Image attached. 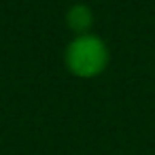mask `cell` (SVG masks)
Masks as SVG:
<instances>
[{
    "label": "cell",
    "mask_w": 155,
    "mask_h": 155,
    "mask_svg": "<svg viewBox=\"0 0 155 155\" xmlns=\"http://www.w3.org/2000/svg\"><path fill=\"white\" fill-rule=\"evenodd\" d=\"M104 62V51L102 47L91 41V38H83L79 41L72 51H70V64L74 70H79L81 74H91L96 72Z\"/></svg>",
    "instance_id": "cell-1"
}]
</instances>
